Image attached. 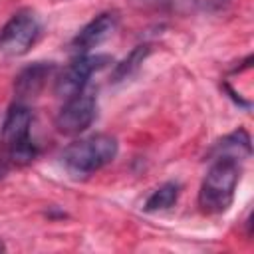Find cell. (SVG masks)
Instances as JSON below:
<instances>
[{
    "label": "cell",
    "instance_id": "cell-1",
    "mask_svg": "<svg viewBox=\"0 0 254 254\" xmlns=\"http://www.w3.org/2000/svg\"><path fill=\"white\" fill-rule=\"evenodd\" d=\"M240 173V159L228 155L214 157L198 190V206L204 214H222L230 208Z\"/></svg>",
    "mask_w": 254,
    "mask_h": 254
},
{
    "label": "cell",
    "instance_id": "cell-2",
    "mask_svg": "<svg viewBox=\"0 0 254 254\" xmlns=\"http://www.w3.org/2000/svg\"><path fill=\"white\" fill-rule=\"evenodd\" d=\"M30 127H32V111L28 105L22 101H16L2 123V159L10 167H24L32 163L38 155V149L30 137Z\"/></svg>",
    "mask_w": 254,
    "mask_h": 254
},
{
    "label": "cell",
    "instance_id": "cell-3",
    "mask_svg": "<svg viewBox=\"0 0 254 254\" xmlns=\"http://www.w3.org/2000/svg\"><path fill=\"white\" fill-rule=\"evenodd\" d=\"M119 145L117 139L105 133H95L73 141L65 147L62 159L69 173L73 175H91L101 167L109 165L117 157Z\"/></svg>",
    "mask_w": 254,
    "mask_h": 254
},
{
    "label": "cell",
    "instance_id": "cell-4",
    "mask_svg": "<svg viewBox=\"0 0 254 254\" xmlns=\"http://www.w3.org/2000/svg\"><path fill=\"white\" fill-rule=\"evenodd\" d=\"M42 32L38 16L30 8H22L10 16L0 30V52L8 58H18L30 52Z\"/></svg>",
    "mask_w": 254,
    "mask_h": 254
},
{
    "label": "cell",
    "instance_id": "cell-5",
    "mask_svg": "<svg viewBox=\"0 0 254 254\" xmlns=\"http://www.w3.org/2000/svg\"><path fill=\"white\" fill-rule=\"evenodd\" d=\"M107 62H109L107 56H87V54H79V56L56 77V85H54L56 95L62 97V99H69V97L81 93L83 87L87 85L91 73L97 71V69H101Z\"/></svg>",
    "mask_w": 254,
    "mask_h": 254
},
{
    "label": "cell",
    "instance_id": "cell-6",
    "mask_svg": "<svg viewBox=\"0 0 254 254\" xmlns=\"http://www.w3.org/2000/svg\"><path fill=\"white\" fill-rule=\"evenodd\" d=\"M95 97L91 93H77L65 99V105L60 109L56 117V127L64 135L83 133L95 119Z\"/></svg>",
    "mask_w": 254,
    "mask_h": 254
},
{
    "label": "cell",
    "instance_id": "cell-7",
    "mask_svg": "<svg viewBox=\"0 0 254 254\" xmlns=\"http://www.w3.org/2000/svg\"><path fill=\"white\" fill-rule=\"evenodd\" d=\"M115 26H117V16L113 12H101L77 32V36L71 40V48L77 54H85L87 50L105 42L113 34Z\"/></svg>",
    "mask_w": 254,
    "mask_h": 254
},
{
    "label": "cell",
    "instance_id": "cell-8",
    "mask_svg": "<svg viewBox=\"0 0 254 254\" xmlns=\"http://www.w3.org/2000/svg\"><path fill=\"white\" fill-rule=\"evenodd\" d=\"M56 71V65L50 62H36L28 67H24L14 81V91L18 95V99H26V97H36L44 85L48 83V79L52 77V73Z\"/></svg>",
    "mask_w": 254,
    "mask_h": 254
},
{
    "label": "cell",
    "instance_id": "cell-9",
    "mask_svg": "<svg viewBox=\"0 0 254 254\" xmlns=\"http://www.w3.org/2000/svg\"><path fill=\"white\" fill-rule=\"evenodd\" d=\"M212 155H228V157H236L242 159V155H250V135L244 129H238L230 135H226L224 139H220L218 143H214L212 147Z\"/></svg>",
    "mask_w": 254,
    "mask_h": 254
},
{
    "label": "cell",
    "instance_id": "cell-10",
    "mask_svg": "<svg viewBox=\"0 0 254 254\" xmlns=\"http://www.w3.org/2000/svg\"><path fill=\"white\" fill-rule=\"evenodd\" d=\"M179 198V185L169 181L165 185H161L159 189H155L149 198L145 200V210L147 212H157V210H167L171 208Z\"/></svg>",
    "mask_w": 254,
    "mask_h": 254
},
{
    "label": "cell",
    "instance_id": "cell-11",
    "mask_svg": "<svg viewBox=\"0 0 254 254\" xmlns=\"http://www.w3.org/2000/svg\"><path fill=\"white\" fill-rule=\"evenodd\" d=\"M147 54H149V46H137L121 64H117V67H115V71H113V79H115V81L127 79V77L143 64V60L147 58Z\"/></svg>",
    "mask_w": 254,
    "mask_h": 254
},
{
    "label": "cell",
    "instance_id": "cell-12",
    "mask_svg": "<svg viewBox=\"0 0 254 254\" xmlns=\"http://www.w3.org/2000/svg\"><path fill=\"white\" fill-rule=\"evenodd\" d=\"M8 171H10V165H8V163H6V161L0 157V179H4Z\"/></svg>",
    "mask_w": 254,
    "mask_h": 254
}]
</instances>
